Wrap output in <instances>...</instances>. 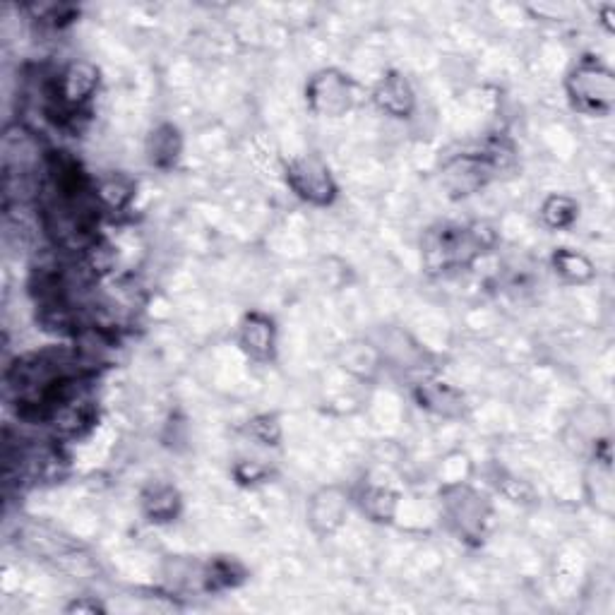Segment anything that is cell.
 <instances>
[{
	"label": "cell",
	"mask_w": 615,
	"mask_h": 615,
	"mask_svg": "<svg viewBox=\"0 0 615 615\" xmlns=\"http://www.w3.org/2000/svg\"><path fill=\"white\" fill-rule=\"evenodd\" d=\"M495 243V234L488 226L445 224L431 229L423 241V262L431 272L457 270L474 262L486 248Z\"/></svg>",
	"instance_id": "obj_1"
},
{
	"label": "cell",
	"mask_w": 615,
	"mask_h": 615,
	"mask_svg": "<svg viewBox=\"0 0 615 615\" xmlns=\"http://www.w3.org/2000/svg\"><path fill=\"white\" fill-rule=\"evenodd\" d=\"M572 104L584 113H608L613 104V77L596 61H582L567 77Z\"/></svg>",
	"instance_id": "obj_2"
},
{
	"label": "cell",
	"mask_w": 615,
	"mask_h": 615,
	"mask_svg": "<svg viewBox=\"0 0 615 615\" xmlns=\"http://www.w3.org/2000/svg\"><path fill=\"white\" fill-rule=\"evenodd\" d=\"M286 183L303 202L315 207L332 205L339 188L330 169L318 157H298L286 166Z\"/></svg>",
	"instance_id": "obj_3"
},
{
	"label": "cell",
	"mask_w": 615,
	"mask_h": 615,
	"mask_svg": "<svg viewBox=\"0 0 615 615\" xmlns=\"http://www.w3.org/2000/svg\"><path fill=\"white\" fill-rule=\"evenodd\" d=\"M306 101L318 116H344L354 104V85L339 70H322L308 80Z\"/></svg>",
	"instance_id": "obj_4"
},
{
	"label": "cell",
	"mask_w": 615,
	"mask_h": 615,
	"mask_svg": "<svg viewBox=\"0 0 615 615\" xmlns=\"http://www.w3.org/2000/svg\"><path fill=\"white\" fill-rule=\"evenodd\" d=\"M238 344L253 361H272L274 354H277V327H274V320L270 315L248 313L241 322Z\"/></svg>",
	"instance_id": "obj_5"
},
{
	"label": "cell",
	"mask_w": 615,
	"mask_h": 615,
	"mask_svg": "<svg viewBox=\"0 0 615 615\" xmlns=\"http://www.w3.org/2000/svg\"><path fill=\"white\" fill-rule=\"evenodd\" d=\"M373 101L380 111L387 113V116L409 118L416 106V94L404 75L390 73L378 82V87H375L373 92Z\"/></svg>",
	"instance_id": "obj_6"
},
{
	"label": "cell",
	"mask_w": 615,
	"mask_h": 615,
	"mask_svg": "<svg viewBox=\"0 0 615 615\" xmlns=\"http://www.w3.org/2000/svg\"><path fill=\"white\" fill-rule=\"evenodd\" d=\"M346 515V500L344 495L334 488H325L313 498L310 503V524L318 534H332L339 529Z\"/></svg>",
	"instance_id": "obj_7"
},
{
	"label": "cell",
	"mask_w": 615,
	"mask_h": 615,
	"mask_svg": "<svg viewBox=\"0 0 615 615\" xmlns=\"http://www.w3.org/2000/svg\"><path fill=\"white\" fill-rule=\"evenodd\" d=\"M181 149H183V140L176 125L161 123L159 128H154L152 135H149L147 154L152 166H157V169L164 171L173 169L178 157H181Z\"/></svg>",
	"instance_id": "obj_8"
},
{
	"label": "cell",
	"mask_w": 615,
	"mask_h": 615,
	"mask_svg": "<svg viewBox=\"0 0 615 615\" xmlns=\"http://www.w3.org/2000/svg\"><path fill=\"white\" fill-rule=\"evenodd\" d=\"M416 399L428 411L440 416H459L464 411V397L445 382H421Z\"/></svg>",
	"instance_id": "obj_9"
},
{
	"label": "cell",
	"mask_w": 615,
	"mask_h": 615,
	"mask_svg": "<svg viewBox=\"0 0 615 615\" xmlns=\"http://www.w3.org/2000/svg\"><path fill=\"white\" fill-rule=\"evenodd\" d=\"M142 510L149 522H171L181 512V495L169 483H154L142 493Z\"/></svg>",
	"instance_id": "obj_10"
},
{
	"label": "cell",
	"mask_w": 615,
	"mask_h": 615,
	"mask_svg": "<svg viewBox=\"0 0 615 615\" xmlns=\"http://www.w3.org/2000/svg\"><path fill=\"white\" fill-rule=\"evenodd\" d=\"M135 195V183L125 176H109L94 183V197H97L101 210L121 212L130 205Z\"/></svg>",
	"instance_id": "obj_11"
},
{
	"label": "cell",
	"mask_w": 615,
	"mask_h": 615,
	"mask_svg": "<svg viewBox=\"0 0 615 615\" xmlns=\"http://www.w3.org/2000/svg\"><path fill=\"white\" fill-rule=\"evenodd\" d=\"M553 267L555 272L570 284H584L594 277V267H591V262L584 258V255L572 253V250L567 248H560L558 253L553 255Z\"/></svg>",
	"instance_id": "obj_12"
},
{
	"label": "cell",
	"mask_w": 615,
	"mask_h": 615,
	"mask_svg": "<svg viewBox=\"0 0 615 615\" xmlns=\"http://www.w3.org/2000/svg\"><path fill=\"white\" fill-rule=\"evenodd\" d=\"M577 214L579 205L572 197L565 195H551L541 207L543 224H546L548 229H567V226L575 222Z\"/></svg>",
	"instance_id": "obj_13"
},
{
	"label": "cell",
	"mask_w": 615,
	"mask_h": 615,
	"mask_svg": "<svg viewBox=\"0 0 615 615\" xmlns=\"http://www.w3.org/2000/svg\"><path fill=\"white\" fill-rule=\"evenodd\" d=\"M397 493L387 491V488H366L361 495L363 512L375 522H392L394 512H397Z\"/></svg>",
	"instance_id": "obj_14"
},
{
	"label": "cell",
	"mask_w": 615,
	"mask_h": 615,
	"mask_svg": "<svg viewBox=\"0 0 615 615\" xmlns=\"http://www.w3.org/2000/svg\"><path fill=\"white\" fill-rule=\"evenodd\" d=\"M207 587L210 589H224L234 587L243 579V570L238 567L234 560H214L207 570Z\"/></svg>",
	"instance_id": "obj_15"
},
{
	"label": "cell",
	"mask_w": 615,
	"mask_h": 615,
	"mask_svg": "<svg viewBox=\"0 0 615 615\" xmlns=\"http://www.w3.org/2000/svg\"><path fill=\"white\" fill-rule=\"evenodd\" d=\"M250 433H253L258 440H262L265 445H277L279 438H282V431H279V423L274 421V416L255 419L250 423Z\"/></svg>",
	"instance_id": "obj_16"
},
{
	"label": "cell",
	"mask_w": 615,
	"mask_h": 615,
	"mask_svg": "<svg viewBox=\"0 0 615 615\" xmlns=\"http://www.w3.org/2000/svg\"><path fill=\"white\" fill-rule=\"evenodd\" d=\"M241 469H246V474H243V471H236V476H238V481H243V483H253V481H262L267 476V469L265 467H260V464H255V462H250V464H243Z\"/></svg>",
	"instance_id": "obj_17"
},
{
	"label": "cell",
	"mask_w": 615,
	"mask_h": 615,
	"mask_svg": "<svg viewBox=\"0 0 615 615\" xmlns=\"http://www.w3.org/2000/svg\"><path fill=\"white\" fill-rule=\"evenodd\" d=\"M68 613H99L104 611V606H99L97 601H87V599H80L75 603H70L68 608H65Z\"/></svg>",
	"instance_id": "obj_18"
}]
</instances>
